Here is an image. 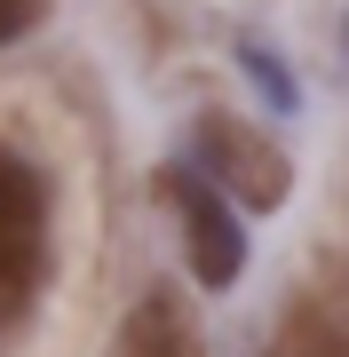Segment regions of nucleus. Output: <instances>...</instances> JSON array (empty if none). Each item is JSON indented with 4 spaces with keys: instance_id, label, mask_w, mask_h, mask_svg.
Segmentation results:
<instances>
[{
    "instance_id": "1",
    "label": "nucleus",
    "mask_w": 349,
    "mask_h": 357,
    "mask_svg": "<svg viewBox=\"0 0 349 357\" xmlns=\"http://www.w3.org/2000/svg\"><path fill=\"white\" fill-rule=\"evenodd\" d=\"M159 191H167L175 222H183V255H191V278L207 294H231L238 270H246V222H238V199L222 191L199 159H175L167 175H159Z\"/></svg>"
},
{
    "instance_id": "2",
    "label": "nucleus",
    "mask_w": 349,
    "mask_h": 357,
    "mask_svg": "<svg viewBox=\"0 0 349 357\" xmlns=\"http://www.w3.org/2000/svg\"><path fill=\"white\" fill-rule=\"evenodd\" d=\"M48 278V175L0 143V326L32 310Z\"/></svg>"
},
{
    "instance_id": "3",
    "label": "nucleus",
    "mask_w": 349,
    "mask_h": 357,
    "mask_svg": "<svg viewBox=\"0 0 349 357\" xmlns=\"http://www.w3.org/2000/svg\"><path fill=\"white\" fill-rule=\"evenodd\" d=\"M191 151H199V167L231 191L238 206H254V215H270V206H286V191H294V167H286V151L262 128H246V119H231V112H207L191 128Z\"/></svg>"
},
{
    "instance_id": "4",
    "label": "nucleus",
    "mask_w": 349,
    "mask_h": 357,
    "mask_svg": "<svg viewBox=\"0 0 349 357\" xmlns=\"http://www.w3.org/2000/svg\"><path fill=\"white\" fill-rule=\"evenodd\" d=\"M270 357H349V270L318 262L286 294V310L270 326Z\"/></svg>"
},
{
    "instance_id": "5",
    "label": "nucleus",
    "mask_w": 349,
    "mask_h": 357,
    "mask_svg": "<svg viewBox=\"0 0 349 357\" xmlns=\"http://www.w3.org/2000/svg\"><path fill=\"white\" fill-rule=\"evenodd\" d=\"M119 357H199V342H191V318H183L167 294H143V302L127 310Z\"/></svg>"
},
{
    "instance_id": "6",
    "label": "nucleus",
    "mask_w": 349,
    "mask_h": 357,
    "mask_svg": "<svg viewBox=\"0 0 349 357\" xmlns=\"http://www.w3.org/2000/svg\"><path fill=\"white\" fill-rule=\"evenodd\" d=\"M246 72L262 79V96H270L278 112H294V103H302V96H294V72H286V64H278L270 48H246Z\"/></svg>"
},
{
    "instance_id": "7",
    "label": "nucleus",
    "mask_w": 349,
    "mask_h": 357,
    "mask_svg": "<svg viewBox=\"0 0 349 357\" xmlns=\"http://www.w3.org/2000/svg\"><path fill=\"white\" fill-rule=\"evenodd\" d=\"M48 8H56V0H0V48L24 40V32H40V24H48Z\"/></svg>"
}]
</instances>
